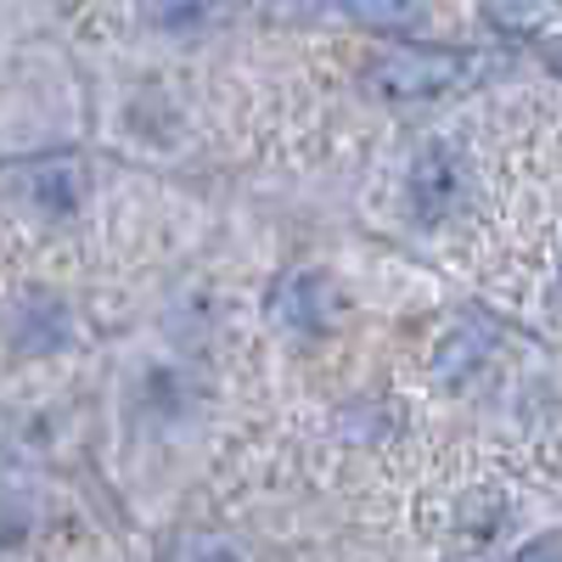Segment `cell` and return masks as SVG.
<instances>
[{"instance_id":"obj_1","label":"cell","mask_w":562,"mask_h":562,"mask_svg":"<svg viewBox=\"0 0 562 562\" xmlns=\"http://www.w3.org/2000/svg\"><path fill=\"white\" fill-rule=\"evenodd\" d=\"M467 79L461 52H422V45H400V52L371 63V90L389 102H428L439 90H456Z\"/></svg>"},{"instance_id":"obj_2","label":"cell","mask_w":562,"mask_h":562,"mask_svg":"<svg viewBox=\"0 0 562 562\" xmlns=\"http://www.w3.org/2000/svg\"><path fill=\"white\" fill-rule=\"evenodd\" d=\"M467 198V164L450 147H422L411 164V209L422 220H445Z\"/></svg>"},{"instance_id":"obj_3","label":"cell","mask_w":562,"mask_h":562,"mask_svg":"<svg viewBox=\"0 0 562 562\" xmlns=\"http://www.w3.org/2000/svg\"><path fill=\"white\" fill-rule=\"evenodd\" d=\"M281 321L288 326H299V333H326L333 326V315H338V299H333V281L326 276H315V270H304V276H293L288 288H281Z\"/></svg>"},{"instance_id":"obj_4","label":"cell","mask_w":562,"mask_h":562,"mask_svg":"<svg viewBox=\"0 0 562 562\" xmlns=\"http://www.w3.org/2000/svg\"><path fill=\"white\" fill-rule=\"evenodd\" d=\"M484 355H490V333H484V326H456V333H445V344L434 349V378L439 383L473 378V366H484Z\"/></svg>"},{"instance_id":"obj_5","label":"cell","mask_w":562,"mask_h":562,"mask_svg":"<svg viewBox=\"0 0 562 562\" xmlns=\"http://www.w3.org/2000/svg\"><path fill=\"white\" fill-rule=\"evenodd\" d=\"M338 7L355 18V23H366V29H422L428 23V0H338Z\"/></svg>"},{"instance_id":"obj_6","label":"cell","mask_w":562,"mask_h":562,"mask_svg":"<svg viewBox=\"0 0 562 562\" xmlns=\"http://www.w3.org/2000/svg\"><path fill=\"white\" fill-rule=\"evenodd\" d=\"M225 12V0H147V18L164 34H198Z\"/></svg>"},{"instance_id":"obj_7","label":"cell","mask_w":562,"mask_h":562,"mask_svg":"<svg viewBox=\"0 0 562 562\" xmlns=\"http://www.w3.org/2000/svg\"><path fill=\"white\" fill-rule=\"evenodd\" d=\"M484 18L506 34H540L557 18V0H484Z\"/></svg>"},{"instance_id":"obj_8","label":"cell","mask_w":562,"mask_h":562,"mask_svg":"<svg viewBox=\"0 0 562 562\" xmlns=\"http://www.w3.org/2000/svg\"><path fill=\"white\" fill-rule=\"evenodd\" d=\"M34 198L52 209V214H68V209H79V198H85V175H79L74 164L40 169V175H34Z\"/></svg>"},{"instance_id":"obj_9","label":"cell","mask_w":562,"mask_h":562,"mask_svg":"<svg viewBox=\"0 0 562 562\" xmlns=\"http://www.w3.org/2000/svg\"><path fill=\"white\" fill-rule=\"evenodd\" d=\"M495 518H501V501H495V495H490V501H484V495H473V501L461 506V529H473V535H490V529H495Z\"/></svg>"},{"instance_id":"obj_10","label":"cell","mask_w":562,"mask_h":562,"mask_svg":"<svg viewBox=\"0 0 562 562\" xmlns=\"http://www.w3.org/2000/svg\"><path fill=\"white\" fill-rule=\"evenodd\" d=\"M557 551H562V540H540V546H529L524 557H557Z\"/></svg>"},{"instance_id":"obj_11","label":"cell","mask_w":562,"mask_h":562,"mask_svg":"<svg viewBox=\"0 0 562 562\" xmlns=\"http://www.w3.org/2000/svg\"><path fill=\"white\" fill-rule=\"evenodd\" d=\"M546 63L562 74V40H546Z\"/></svg>"}]
</instances>
